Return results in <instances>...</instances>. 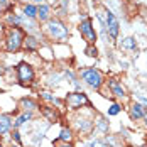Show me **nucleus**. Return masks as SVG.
Masks as SVG:
<instances>
[{"label":"nucleus","mask_w":147,"mask_h":147,"mask_svg":"<svg viewBox=\"0 0 147 147\" xmlns=\"http://www.w3.org/2000/svg\"><path fill=\"white\" fill-rule=\"evenodd\" d=\"M24 39H26L24 29H20V27H9L7 34H5V49L9 53H17L24 46Z\"/></svg>","instance_id":"nucleus-1"},{"label":"nucleus","mask_w":147,"mask_h":147,"mask_svg":"<svg viewBox=\"0 0 147 147\" xmlns=\"http://www.w3.org/2000/svg\"><path fill=\"white\" fill-rule=\"evenodd\" d=\"M44 30H46V34H47L51 39H54V41H61V42H63V41H66V39L69 37L68 27H66L59 19H49L44 26Z\"/></svg>","instance_id":"nucleus-2"},{"label":"nucleus","mask_w":147,"mask_h":147,"mask_svg":"<svg viewBox=\"0 0 147 147\" xmlns=\"http://www.w3.org/2000/svg\"><path fill=\"white\" fill-rule=\"evenodd\" d=\"M81 78L83 81L88 85L90 88L93 90H100L103 85V76L98 69L95 68H86V69H81Z\"/></svg>","instance_id":"nucleus-3"},{"label":"nucleus","mask_w":147,"mask_h":147,"mask_svg":"<svg viewBox=\"0 0 147 147\" xmlns=\"http://www.w3.org/2000/svg\"><path fill=\"white\" fill-rule=\"evenodd\" d=\"M64 102L68 105V108H71V110H78V108H81V107H90V100L88 96L83 93V91H73V93H68L66 95V98H64Z\"/></svg>","instance_id":"nucleus-4"},{"label":"nucleus","mask_w":147,"mask_h":147,"mask_svg":"<svg viewBox=\"0 0 147 147\" xmlns=\"http://www.w3.org/2000/svg\"><path fill=\"white\" fill-rule=\"evenodd\" d=\"M78 29H80L83 39H85L88 44H95V42H96V32H95V27H93V20H91L90 17H83V20L80 22Z\"/></svg>","instance_id":"nucleus-5"},{"label":"nucleus","mask_w":147,"mask_h":147,"mask_svg":"<svg viewBox=\"0 0 147 147\" xmlns=\"http://www.w3.org/2000/svg\"><path fill=\"white\" fill-rule=\"evenodd\" d=\"M34 78H36V73L29 63H20L17 66V80L20 85H32Z\"/></svg>","instance_id":"nucleus-6"},{"label":"nucleus","mask_w":147,"mask_h":147,"mask_svg":"<svg viewBox=\"0 0 147 147\" xmlns=\"http://www.w3.org/2000/svg\"><path fill=\"white\" fill-rule=\"evenodd\" d=\"M105 14H107V30H108V36L112 39H117L118 30H120V24H118L117 17H115L113 12H110V10H105Z\"/></svg>","instance_id":"nucleus-7"},{"label":"nucleus","mask_w":147,"mask_h":147,"mask_svg":"<svg viewBox=\"0 0 147 147\" xmlns=\"http://www.w3.org/2000/svg\"><path fill=\"white\" fill-rule=\"evenodd\" d=\"M37 19L41 22H47L51 19V7L47 3H41L37 5Z\"/></svg>","instance_id":"nucleus-8"},{"label":"nucleus","mask_w":147,"mask_h":147,"mask_svg":"<svg viewBox=\"0 0 147 147\" xmlns=\"http://www.w3.org/2000/svg\"><path fill=\"white\" fill-rule=\"evenodd\" d=\"M108 86L112 90V93L117 96V98H123L125 96V90L122 88V85L118 83L115 78H112V80H108Z\"/></svg>","instance_id":"nucleus-9"},{"label":"nucleus","mask_w":147,"mask_h":147,"mask_svg":"<svg viewBox=\"0 0 147 147\" xmlns=\"http://www.w3.org/2000/svg\"><path fill=\"white\" fill-rule=\"evenodd\" d=\"M12 127V117L10 115H5V113H0V135L2 134H7Z\"/></svg>","instance_id":"nucleus-10"},{"label":"nucleus","mask_w":147,"mask_h":147,"mask_svg":"<svg viewBox=\"0 0 147 147\" xmlns=\"http://www.w3.org/2000/svg\"><path fill=\"white\" fill-rule=\"evenodd\" d=\"M144 115H146V108L140 103H134L130 107V118L139 120V118H144Z\"/></svg>","instance_id":"nucleus-11"},{"label":"nucleus","mask_w":147,"mask_h":147,"mask_svg":"<svg viewBox=\"0 0 147 147\" xmlns=\"http://www.w3.org/2000/svg\"><path fill=\"white\" fill-rule=\"evenodd\" d=\"M22 14L26 19H36L37 17V5L34 3H26L24 9H22Z\"/></svg>","instance_id":"nucleus-12"},{"label":"nucleus","mask_w":147,"mask_h":147,"mask_svg":"<svg viewBox=\"0 0 147 147\" xmlns=\"http://www.w3.org/2000/svg\"><path fill=\"white\" fill-rule=\"evenodd\" d=\"M24 47H26L27 51H36V49L39 47V41H37L36 37H32V36H26V39H24Z\"/></svg>","instance_id":"nucleus-13"},{"label":"nucleus","mask_w":147,"mask_h":147,"mask_svg":"<svg viewBox=\"0 0 147 147\" xmlns=\"http://www.w3.org/2000/svg\"><path fill=\"white\" fill-rule=\"evenodd\" d=\"M41 110H42V113H44L46 117L49 118V122H58V113H56V110H54V108L41 107Z\"/></svg>","instance_id":"nucleus-14"},{"label":"nucleus","mask_w":147,"mask_h":147,"mask_svg":"<svg viewBox=\"0 0 147 147\" xmlns=\"http://www.w3.org/2000/svg\"><path fill=\"white\" fill-rule=\"evenodd\" d=\"M30 117H32V113H30V112H26V113H22V115H20V117H19V118H17V120L14 122V127H15V129H17V127H20L24 122L30 120Z\"/></svg>","instance_id":"nucleus-15"},{"label":"nucleus","mask_w":147,"mask_h":147,"mask_svg":"<svg viewBox=\"0 0 147 147\" xmlns=\"http://www.w3.org/2000/svg\"><path fill=\"white\" fill-rule=\"evenodd\" d=\"M20 105L26 108V110H34V108H37V103L34 102V100H30V98H24V100H20Z\"/></svg>","instance_id":"nucleus-16"},{"label":"nucleus","mask_w":147,"mask_h":147,"mask_svg":"<svg viewBox=\"0 0 147 147\" xmlns=\"http://www.w3.org/2000/svg\"><path fill=\"white\" fill-rule=\"evenodd\" d=\"M122 47H125V49H135L137 47V42H135L134 37H125L122 41Z\"/></svg>","instance_id":"nucleus-17"},{"label":"nucleus","mask_w":147,"mask_h":147,"mask_svg":"<svg viewBox=\"0 0 147 147\" xmlns=\"http://www.w3.org/2000/svg\"><path fill=\"white\" fill-rule=\"evenodd\" d=\"M85 54H86L88 58H96V56H98V49L95 47V44H88L85 47Z\"/></svg>","instance_id":"nucleus-18"},{"label":"nucleus","mask_w":147,"mask_h":147,"mask_svg":"<svg viewBox=\"0 0 147 147\" xmlns=\"http://www.w3.org/2000/svg\"><path fill=\"white\" fill-rule=\"evenodd\" d=\"M71 137H73V135H71V130H69V129H63L61 134H59L58 140H61V142H69V140H71Z\"/></svg>","instance_id":"nucleus-19"},{"label":"nucleus","mask_w":147,"mask_h":147,"mask_svg":"<svg viewBox=\"0 0 147 147\" xmlns=\"http://www.w3.org/2000/svg\"><path fill=\"white\" fill-rule=\"evenodd\" d=\"M41 96H42L44 100H47V102H51V103H58L56 96H53V95H51V93H47V91H42V93H41Z\"/></svg>","instance_id":"nucleus-20"},{"label":"nucleus","mask_w":147,"mask_h":147,"mask_svg":"<svg viewBox=\"0 0 147 147\" xmlns=\"http://www.w3.org/2000/svg\"><path fill=\"white\" fill-rule=\"evenodd\" d=\"M118 112H120V107L115 103V105H112V107H110V110H108V115H117Z\"/></svg>","instance_id":"nucleus-21"},{"label":"nucleus","mask_w":147,"mask_h":147,"mask_svg":"<svg viewBox=\"0 0 147 147\" xmlns=\"http://www.w3.org/2000/svg\"><path fill=\"white\" fill-rule=\"evenodd\" d=\"M56 147H73L69 142H61V140H56Z\"/></svg>","instance_id":"nucleus-22"},{"label":"nucleus","mask_w":147,"mask_h":147,"mask_svg":"<svg viewBox=\"0 0 147 147\" xmlns=\"http://www.w3.org/2000/svg\"><path fill=\"white\" fill-rule=\"evenodd\" d=\"M91 147H108V146H107V144H103V142H98V140H96V142H93V144H91Z\"/></svg>","instance_id":"nucleus-23"},{"label":"nucleus","mask_w":147,"mask_h":147,"mask_svg":"<svg viewBox=\"0 0 147 147\" xmlns=\"http://www.w3.org/2000/svg\"><path fill=\"white\" fill-rule=\"evenodd\" d=\"M14 139L17 140V142H20V135H19V132H17V130L14 132Z\"/></svg>","instance_id":"nucleus-24"},{"label":"nucleus","mask_w":147,"mask_h":147,"mask_svg":"<svg viewBox=\"0 0 147 147\" xmlns=\"http://www.w3.org/2000/svg\"><path fill=\"white\" fill-rule=\"evenodd\" d=\"M0 7H7V0H0Z\"/></svg>","instance_id":"nucleus-25"},{"label":"nucleus","mask_w":147,"mask_h":147,"mask_svg":"<svg viewBox=\"0 0 147 147\" xmlns=\"http://www.w3.org/2000/svg\"><path fill=\"white\" fill-rule=\"evenodd\" d=\"M30 3H39V5H41V3H42V0H30Z\"/></svg>","instance_id":"nucleus-26"},{"label":"nucleus","mask_w":147,"mask_h":147,"mask_svg":"<svg viewBox=\"0 0 147 147\" xmlns=\"http://www.w3.org/2000/svg\"><path fill=\"white\" fill-rule=\"evenodd\" d=\"M144 117H146V123H147V113H146V115H144Z\"/></svg>","instance_id":"nucleus-27"},{"label":"nucleus","mask_w":147,"mask_h":147,"mask_svg":"<svg viewBox=\"0 0 147 147\" xmlns=\"http://www.w3.org/2000/svg\"><path fill=\"white\" fill-rule=\"evenodd\" d=\"M2 73H3V69H0V74H2Z\"/></svg>","instance_id":"nucleus-28"},{"label":"nucleus","mask_w":147,"mask_h":147,"mask_svg":"<svg viewBox=\"0 0 147 147\" xmlns=\"http://www.w3.org/2000/svg\"><path fill=\"white\" fill-rule=\"evenodd\" d=\"M12 147H20V146H12Z\"/></svg>","instance_id":"nucleus-29"},{"label":"nucleus","mask_w":147,"mask_h":147,"mask_svg":"<svg viewBox=\"0 0 147 147\" xmlns=\"http://www.w3.org/2000/svg\"><path fill=\"white\" fill-rule=\"evenodd\" d=\"M0 147H3V146H2V144H0Z\"/></svg>","instance_id":"nucleus-30"}]
</instances>
